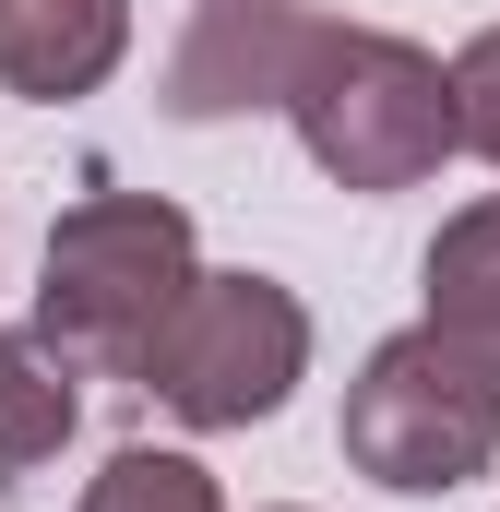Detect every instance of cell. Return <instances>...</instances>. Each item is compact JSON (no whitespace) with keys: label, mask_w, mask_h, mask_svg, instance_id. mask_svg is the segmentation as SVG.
<instances>
[{"label":"cell","mask_w":500,"mask_h":512,"mask_svg":"<svg viewBox=\"0 0 500 512\" xmlns=\"http://www.w3.org/2000/svg\"><path fill=\"white\" fill-rule=\"evenodd\" d=\"M191 286H203V251L167 191H84L36 262V334H60L96 382H143Z\"/></svg>","instance_id":"1"},{"label":"cell","mask_w":500,"mask_h":512,"mask_svg":"<svg viewBox=\"0 0 500 512\" xmlns=\"http://www.w3.org/2000/svg\"><path fill=\"white\" fill-rule=\"evenodd\" d=\"M286 131L298 155L334 179V191H417L441 179V155H465L453 131V60H429L417 36L393 24H322L298 96H286Z\"/></svg>","instance_id":"2"},{"label":"cell","mask_w":500,"mask_h":512,"mask_svg":"<svg viewBox=\"0 0 500 512\" xmlns=\"http://www.w3.org/2000/svg\"><path fill=\"white\" fill-rule=\"evenodd\" d=\"M334 441H346V465H358L370 489L441 501V489H465V477L500 465V370L465 358L453 334L405 322V334H381L370 358H358Z\"/></svg>","instance_id":"3"},{"label":"cell","mask_w":500,"mask_h":512,"mask_svg":"<svg viewBox=\"0 0 500 512\" xmlns=\"http://www.w3.org/2000/svg\"><path fill=\"white\" fill-rule=\"evenodd\" d=\"M298 382H310V310L274 274H203L143 358V393L179 429H262Z\"/></svg>","instance_id":"4"},{"label":"cell","mask_w":500,"mask_h":512,"mask_svg":"<svg viewBox=\"0 0 500 512\" xmlns=\"http://www.w3.org/2000/svg\"><path fill=\"white\" fill-rule=\"evenodd\" d=\"M322 48V12L298 0H203L167 48V120H250V108H286L298 72Z\"/></svg>","instance_id":"5"},{"label":"cell","mask_w":500,"mask_h":512,"mask_svg":"<svg viewBox=\"0 0 500 512\" xmlns=\"http://www.w3.org/2000/svg\"><path fill=\"white\" fill-rule=\"evenodd\" d=\"M131 60V0H0V96L72 108Z\"/></svg>","instance_id":"6"},{"label":"cell","mask_w":500,"mask_h":512,"mask_svg":"<svg viewBox=\"0 0 500 512\" xmlns=\"http://www.w3.org/2000/svg\"><path fill=\"white\" fill-rule=\"evenodd\" d=\"M84 382H96V370H84L60 334H36V322L0 334V477L60 465V441L84 429Z\"/></svg>","instance_id":"7"},{"label":"cell","mask_w":500,"mask_h":512,"mask_svg":"<svg viewBox=\"0 0 500 512\" xmlns=\"http://www.w3.org/2000/svg\"><path fill=\"white\" fill-rule=\"evenodd\" d=\"M417 286H429V334H453L465 358H489L500 370V191H477L465 215H441V239L417 262Z\"/></svg>","instance_id":"8"},{"label":"cell","mask_w":500,"mask_h":512,"mask_svg":"<svg viewBox=\"0 0 500 512\" xmlns=\"http://www.w3.org/2000/svg\"><path fill=\"white\" fill-rule=\"evenodd\" d=\"M72 512H227V489H215V465H191V453H167V441H120V453L84 477Z\"/></svg>","instance_id":"9"},{"label":"cell","mask_w":500,"mask_h":512,"mask_svg":"<svg viewBox=\"0 0 500 512\" xmlns=\"http://www.w3.org/2000/svg\"><path fill=\"white\" fill-rule=\"evenodd\" d=\"M453 131H465L477 167H500V24H477L453 48Z\"/></svg>","instance_id":"10"},{"label":"cell","mask_w":500,"mask_h":512,"mask_svg":"<svg viewBox=\"0 0 500 512\" xmlns=\"http://www.w3.org/2000/svg\"><path fill=\"white\" fill-rule=\"evenodd\" d=\"M274 512H298V501H274Z\"/></svg>","instance_id":"11"}]
</instances>
